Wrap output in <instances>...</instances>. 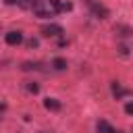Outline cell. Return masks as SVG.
I'll list each match as a JSON object with an SVG mask.
<instances>
[{
	"label": "cell",
	"mask_w": 133,
	"mask_h": 133,
	"mask_svg": "<svg viewBox=\"0 0 133 133\" xmlns=\"http://www.w3.org/2000/svg\"><path fill=\"white\" fill-rule=\"evenodd\" d=\"M31 10H33V15L39 17V19H50V17H54V10L50 8L48 0H33V2H31Z\"/></svg>",
	"instance_id": "obj_1"
},
{
	"label": "cell",
	"mask_w": 133,
	"mask_h": 133,
	"mask_svg": "<svg viewBox=\"0 0 133 133\" xmlns=\"http://www.w3.org/2000/svg\"><path fill=\"white\" fill-rule=\"evenodd\" d=\"M42 33H44L46 37H60V35L64 33V29H62V25H58V23H46V25L42 27Z\"/></svg>",
	"instance_id": "obj_2"
},
{
	"label": "cell",
	"mask_w": 133,
	"mask_h": 133,
	"mask_svg": "<svg viewBox=\"0 0 133 133\" xmlns=\"http://www.w3.org/2000/svg\"><path fill=\"white\" fill-rule=\"evenodd\" d=\"M87 6L91 8V12H94L98 19H106V17H108V8H106V6H104L100 0H91Z\"/></svg>",
	"instance_id": "obj_3"
},
{
	"label": "cell",
	"mask_w": 133,
	"mask_h": 133,
	"mask_svg": "<svg viewBox=\"0 0 133 133\" xmlns=\"http://www.w3.org/2000/svg\"><path fill=\"white\" fill-rule=\"evenodd\" d=\"M110 89H112V96H114L116 100H121V98H127V96L131 94V91H129V89H125V87H123V85H121L118 81H112Z\"/></svg>",
	"instance_id": "obj_4"
},
{
	"label": "cell",
	"mask_w": 133,
	"mask_h": 133,
	"mask_svg": "<svg viewBox=\"0 0 133 133\" xmlns=\"http://www.w3.org/2000/svg\"><path fill=\"white\" fill-rule=\"evenodd\" d=\"M4 39H6L8 46H19V44L23 42V33H21V31H8V33L4 35Z\"/></svg>",
	"instance_id": "obj_5"
},
{
	"label": "cell",
	"mask_w": 133,
	"mask_h": 133,
	"mask_svg": "<svg viewBox=\"0 0 133 133\" xmlns=\"http://www.w3.org/2000/svg\"><path fill=\"white\" fill-rule=\"evenodd\" d=\"M96 129H98V133H118L108 121H98V125H96Z\"/></svg>",
	"instance_id": "obj_6"
},
{
	"label": "cell",
	"mask_w": 133,
	"mask_h": 133,
	"mask_svg": "<svg viewBox=\"0 0 133 133\" xmlns=\"http://www.w3.org/2000/svg\"><path fill=\"white\" fill-rule=\"evenodd\" d=\"M60 106H62V104H60L56 98H46V100H44V108H46V110H60Z\"/></svg>",
	"instance_id": "obj_7"
},
{
	"label": "cell",
	"mask_w": 133,
	"mask_h": 133,
	"mask_svg": "<svg viewBox=\"0 0 133 133\" xmlns=\"http://www.w3.org/2000/svg\"><path fill=\"white\" fill-rule=\"evenodd\" d=\"M52 66H54V71H64V69H66V60L58 56V58L52 60Z\"/></svg>",
	"instance_id": "obj_8"
},
{
	"label": "cell",
	"mask_w": 133,
	"mask_h": 133,
	"mask_svg": "<svg viewBox=\"0 0 133 133\" xmlns=\"http://www.w3.org/2000/svg\"><path fill=\"white\" fill-rule=\"evenodd\" d=\"M21 69H23V71H39L42 64H39V62H23Z\"/></svg>",
	"instance_id": "obj_9"
},
{
	"label": "cell",
	"mask_w": 133,
	"mask_h": 133,
	"mask_svg": "<svg viewBox=\"0 0 133 133\" xmlns=\"http://www.w3.org/2000/svg\"><path fill=\"white\" fill-rule=\"evenodd\" d=\"M48 4H50V8L54 10V15H58V12H60V6H62V0H48Z\"/></svg>",
	"instance_id": "obj_10"
},
{
	"label": "cell",
	"mask_w": 133,
	"mask_h": 133,
	"mask_svg": "<svg viewBox=\"0 0 133 133\" xmlns=\"http://www.w3.org/2000/svg\"><path fill=\"white\" fill-rule=\"evenodd\" d=\"M25 89H27L29 94H37V91H39V85L33 83V81H27V83H25Z\"/></svg>",
	"instance_id": "obj_11"
},
{
	"label": "cell",
	"mask_w": 133,
	"mask_h": 133,
	"mask_svg": "<svg viewBox=\"0 0 133 133\" xmlns=\"http://www.w3.org/2000/svg\"><path fill=\"white\" fill-rule=\"evenodd\" d=\"M71 8H73V4H71V2H62V6H60V12H69Z\"/></svg>",
	"instance_id": "obj_12"
},
{
	"label": "cell",
	"mask_w": 133,
	"mask_h": 133,
	"mask_svg": "<svg viewBox=\"0 0 133 133\" xmlns=\"http://www.w3.org/2000/svg\"><path fill=\"white\" fill-rule=\"evenodd\" d=\"M125 112L127 114H133V102H127L125 104Z\"/></svg>",
	"instance_id": "obj_13"
},
{
	"label": "cell",
	"mask_w": 133,
	"mask_h": 133,
	"mask_svg": "<svg viewBox=\"0 0 133 133\" xmlns=\"http://www.w3.org/2000/svg\"><path fill=\"white\" fill-rule=\"evenodd\" d=\"M37 44H39V42H37L35 37H31V39L27 42V46H29V48H37Z\"/></svg>",
	"instance_id": "obj_14"
},
{
	"label": "cell",
	"mask_w": 133,
	"mask_h": 133,
	"mask_svg": "<svg viewBox=\"0 0 133 133\" xmlns=\"http://www.w3.org/2000/svg\"><path fill=\"white\" fill-rule=\"evenodd\" d=\"M19 0H6V4H17Z\"/></svg>",
	"instance_id": "obj_15"
},
{
	"label": "cell",
	"mask_w": 133,
	"mask_h": 133,
	"mask_svg": "<svg viewBox=\"0 0 133 133\" xmlns=\"http://www.w3.org/2000/svg\"><path fill=\"white\" fill-rule=\"evenodd\" d=\"M2 108H4V106H2V104H0V112H2Z\"/></svg>",
	"instance_id": "obj_16"
},
{
	"label": "cell",
	"mask_w": 133,
	"mask_h": 133,
	"mask_svg": "<svg viewBox=\"0 0 133 133\" xmlns=\"http://www.w3.org/2000/svg\"><path fill=\"white\" fill-rule=\"evenodd\" d=\"M85 2H87V4H89V2H91V0H85Z\"/></svg>",
	"instance_id": "obj_17"
}]
</instances>
